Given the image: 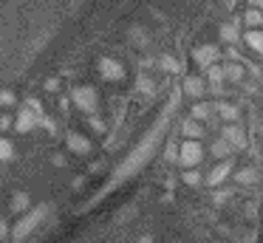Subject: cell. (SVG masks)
Returning a JSON list of instances; mask_svg holds the SVG:
<instances>
[{"instance_id": "6da1fadb", "label": "cell", "mask_w": 263, "mask_h": 243, "mask_svg": "<svg viewBox=\"0 0 263 243\" xmlns=\"http://www.w3.org/2000/svg\"><path fill=\"white\" fill-rule=\"evenodd\" d=\"M178 158H181L184 167H195V164H201V158H204V147H201L195 139H187V141L181 144Z\"/></svg>"}, {"instance_id": "7a4b0ae2", "label": "cell", "mask_w": 263, "mask_h": 243, "mask_svg": "<svg viewBox=\"0 0 263 243\" xmlns=\"http://www.w3.org/2000/svg\"><path fill=\"white\" fill-rule=\"evenodd\" d=\"M221 139H227L229 144H232V150H243V147H246V133H243V127L235 124V122H229L227 127H223Z\"/></svg>"}, {"instance_id": "3957f363", "label": "cell", "mask_w": 263, "mask_h": 243, "mask_svg": "<svg viewBox=\"0 0 263 243\" xmlns=\"http://www.w3.org/2000/svg\"><path fill=\"white\" fill-rule=\"evenodd\" d=\"M229 173H232V161H229V158H223L221 164H215V167L210 170V175L204 178V184H206V186H218V184H221V181L227 178Z\"/></svg>"}, {"instance_id": "277c9868", "label": "cell", "mask_w": 263, "mask_h": 243, "mask_svg": "<svg viewBox=\"0 0 263 243\" xmlns=\"http://www.w3.org/2000/svg\"><path fill=\"white\" fill-rule=\"evenodd\" d=\"M212 110L218 113V119H223V122H238V116H240V110L232 105V102H218V105H212Z\"/></svg>"}, {"instance_id": "5b68a950", "label": "cell", "mask_w": 263, "mask_h": 243, "mask_svg": "<svg viewBox=\"0 0 263 243\" xmlns=\"http://www.w3.org/2000/svg\"><path fill=\"white\" fill-rule=\"evenodd\" d=\"M193 57H195V62H201V65L210 68V65H215V60H218V48L215 45H201Z\"/></svg>"}, {"instance_id": "8992f818", "label": "cell", "mask_w": 263, "mask_h": 243, "mask_svg": "<svg viewBox=\"0 0 263 243\" xmlns=\"http://www.w3.org/2000/svg\"><path fill=\"white\" fill-rule=\"evenodd\" d=\"M260 181V173H257L255 167H240L238 170V184L240 186H252V184H257Z\"/></svg>"}, {"instance_id": "52a82bcc", "label": "cell", "mask_w": 263, "mask_h": 243, "mask_svg": "<svg viewBox=\"0 0 263 243\" xmlns=\"http://www.w3.org/2000/svg\"><path fill=\"white\" fill-rule=\"evenodd\" d=\"M184 88H187V94H190V96L201 99V96H204V90H206V85H204V79H201V77H187Z\"/></svg>"}, {"instance_id": "ba28073f", "label": "cell", "mask_w": 263, "mask_h": 243, "mask_svg": "<svg viewBox=\"0 0 263 243\" xmlns=\"http://www.w3.org/2000/svg\"><path fill=\"white\" fill-rule=\"evenodd\" d=\"M206 79H210V85H212V90H221V85H223V68L221 65H210L206 68Z\"/></svg>"}, {"instance_id": "9c48e42d", "label": "cell", "mask_w": 263, "mask_h": 243, "mask_svg": "<svg viewBox=\"0 0 263 243\" xmlns=\"http://www.w3.org/2000/svg\"><path fill=\"white\" fill-rule=\"evenodd\" d=\"M243 40H246V45H249V48H255L257 54H263V31H257V28H249V31L243 34Z\"/></svg>"}, {"instance_id": "30bf717a", "label": "cell", "mask_w": 263, "mask_h": 243, "mask_svg": "<svg viewBox=\"0 0 263 243\" xmlns=\"http://www.w3.org/2000/svg\"><path fill=\"white\" fill-rule=\"evenodd\" d=\"M223 77H227V79H232V82H240V79L246 77V68L240 65V62H229V65L223 68Z\"/></svg>"}, {"instance_id": "8fae6325", "label": "cell", "mask_w": 263, "mask_h": 243, "mask_svg": "<svg viewBox=\"0 0 263 243\" xmlns=\"http://www.w3.org/2000/svg\"><path fill=\"white\" fill-rule=\"evenodd\" d=\"M212 105H206V102H198V105H193V119L195 122H206V119L212 116Z\"/></svg>"}, {"instance_id": "7c38bea8", "label": "cell", "mask_w": 263, "mask_h": 243, "mask_svg": "<svg viewBox=\"0 0 263 243\" xmlns=\"http://www.w3.org/2000/svg\"><path fill=\"white\" fill-rule=\"evenodd\" d=\"M184 133H187L190 139H195V141H198L201 136H204V124H201V122H195V119H187V122H184Z\"/></svg>"}, {"instance_id": "4fadbf2b", "label": "cell", "mask_w": 263, "mask_h": 243, "mask_svg": "<svg viewBox=\"0 0 263 243\" xmlns=\"http://www.w3.org/2000/svg\"><path fill=\"white\" fill-rule=\"evenodd\" d=\"M212 156L215 158H229L232 156V144H229L227 139H218L215 144H212Z\"/></svg>"}, {"instance_id": "5bb4252c", "label": "cell", "mask_w": 263, "mask_h": 243, "mask_svg": "<svg viewBox=\"0 0 263 243\" xmlns=\"http://www.w3.org/2000/svg\"><path fill=\"white\" fill-rule=\"evenodd\" d=\"M221 40H227V43H238V40H240L238 28H235V26H221Z\"/></svg>"}, {"instance_id": "9a60e30c", "label": "cell", "mask_w": 263, "mask_h": 243, "mask_svg": "<svg viewBox=\"0 0 263 243\" xmlns=\"http://www.w3.org/2000/svg\"><path fill=\"white\" fill-rule=\"evenodd\" d=\"M246 23H249L252 28H257L263 23V11H257V9H249L246 11Z\"/></svg>"}, {"instance_id": "2e32d148", "label": "cell", "mask_w": 263, "mask_h": 243, "mask_svg": "<svg viewBox=\"0 0 263 243\" xmlns=\"http://www.w3.org/2000/svg\"><path fill=\"white\" fill-rule=\"evenodd\" d=\"M184 184H190V186H198V184H201V175H198V170H187V173H184Z\"/></svg>"}, {"instance_id": "e0dca14e", "label": "cell", "mask_w": 263, "mask_h": 243, "mask_svg": "<svg viewBox=\"0 0 263 243\" xmlns=\"http://www.w3.org/2000/svg\"><path fill=\"white\" fill-rule=\"evenodd\" d=\"M260 9H263V0H260Z\"/></svg>"}, {"instance_id": "ac0fdd59", "label": "cell", "mask_w": 263, "mask_h": 243, "mask_svg": "<svg viewBox=\"0 0 263 243\" xmlns=\"http://www.w3.org/2000/svg\"><path fill=\"white\" fill-rule=\"evenodd\" d=\"M260 130H263V124H260Z\"/></svg>"}]
</instances>
